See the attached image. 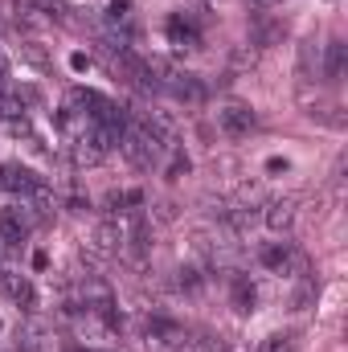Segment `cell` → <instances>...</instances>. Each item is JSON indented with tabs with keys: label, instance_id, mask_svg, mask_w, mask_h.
<instances>
[{
	"label": "cell",
	"instance_id": "cell-12",
	"mask_svg": "<svg viewBox=\"0 0 348 352\" xmlns=\"http://www.w3.org/2000/svg\"><path fill=\"white\" fill-rule=\"evenodd\" d=\"M345 54H348L345 41H332V45H328V62H324V78H328V82H340V74H345Z\"/></svg>",
	"mask_w": 348,
	"mask_h": 352
},
{
	"label": "cell",
	"instance_id": "cell-4",
	"mask_svg": "<svg viewBox=\"0 0 348 352\" xmlns=\"http://www.w3.org/2000/svg\"><path fill=\"white\" fill-rule=\"evenodd\" d=\"M12 8H17V21H25V25H50V21L66 16V8L58 0H12Z\"/></svg>",
	"mask_w": 348,
	"mask_h": 352
},
{
	"label": "cell",
	"instance_id": "cell-20",
	"mask_svg": "<svg viewBox=\"0 0 348 352\" xmlns=\"http://www.w3.org/2000/svg\"><path fill=\"white\" fill-rule=\"evenodd\" d=\"M254 8H270V4H279V0H250Z\"/></svg>",
	"mask_w": 348,
	"mask_h": 352
},
{
	"label": "cell",
	"instance_id": "cell-21",
	"mask_svg": "<svg viewBox=\"0 0 348 352\" xmlns=\"http://www.w3.org/2000/svg\"><path fill=\"white\" fill-rule=\"evenodd\" d=\"M83 352H98V349H83Z\"/></svg>",
	"mask_w": 348,
	"mask_h": 352
},
{
	"label": "cell",
	"instance_id": "cell-14",
	"mask_svg": "<svg viewBox=\"0 0 348 352\" xmlns=\"http://www.w3.org/2000/svg\"><path fill=\"white\" fill-rule=\"evenodd\" d=\"M21 62H29V66H33V70H41V74L54 66V62H50V54H45L37 41H21Z\"/></svg>",
	"mask_w": 348,
	"mask_h": 352
},
{
	"label": "cell",
	"instance_id": "cell-7",
	"mask_svg": "<svg viewBox=\"0 0 348 352\" xmlns=\"http://www.w3.org/2000/svg\"><path fill=\"white\" fill-rule=\"evenodd\" d=\"M0 184H4L8 192H17V197H29V192L37 188V176L29 173V168H21V164H4V168H0Z\"/></svg>",
	"mask_w": 348,
	"mask_h": 352
},
{
	"label": "cell",
	"instance_id": "cell-11",
	"mask_svg": "<svg viewBox=\"0 0 348 352\" xmlns=\"http://www.w3.org/2000/svg\"><path fill=\"white\" fill-rule=\"evenodd\" d=\"M148 336L160 344H184V328L173 320H148Z\"/></svg>",
	"mask_w": 348,
	"mask_h": 352
},
{
	"label": "cell",
	"instance_id": "cell-18",
	"mask_svg": "<svg viewBox=\"0 0 348 352\" xmlns=\"http://www.w3.org/2000/svg\"><path fill=\"white\" fill-rule=\"evenodd\" d=\"M259 352H291V336H266Z\"/></svg>",
	"mask_w": 348,
	"mask_h": 352
},
{
	"label": "cell",
	"instance_id": "cell-9",
	"mask_svg": "<svg viewBox=\"0 0 348 352\" xmlns=\"http://www.w3.org/2000/svg\"><path fill=\"white\" fill-rule=\"evenodd\" d=\"M102 156H107V152L94 144V135H90V131H87V135H78V140H74V148H70V160H74L78 168H90V164H98Z\"/></svg>",
	"mask_w": 348,
	"mask_h": 352
},
{
	"label": "cell",
	"instance_id": "cell-3",
	"mask_svg": "<svg viewBox=\"0 0 348 352\" xmlns=\"http://www.w3.org/2000/svg\"><path fill=\"white\" fill-rule=\"evenodd\" d=\"M217 127L226 131V135H250L254 131V111L246 107V102H226V107H217Z\"/></svg>",
	"mask_w": 348,
	"mask_h": 352
},
{
	"label": "cell",
	"instance_id": "cell-5",
	"mask_svg": "<svg viewBox=\"0 0 348 352\" xmlns=\"http://www.w3.org/2000/svg\"><path fill=\"white\" fill-rule=\"evenodd\" d=\"M262 266L266 270H274V274H287V270H307V263H303V254H295L287 242H274V246H266L262 250Z\"/></svg>",
	"mask_w": 348,
	"mask_h": 352
},
{
	"label": "cell",
	"instance_id": "cell-2",
	"mask_svg": "<svg viewBox=\"0 0 348 352\" xmlns=\"http://www.w3.org/2000/svg\"><path fill=\"white\" fill-rule=\"evenodd\" d=\"M29 226H33V217L21 205L17 209H0V254L12 250V246H21L25 234H29Z\"/></svg>",
	"mask_w": 348,
	"mask_h": 352
},
{
	"label": "cell",
	"instance_id": "cell-16",
	"mask_svg": "<svg viewBox=\"0 0 348 352\" xmlns=\"http://www.w3.org/2000/svg\"><path fill=\"white\" fill-rule=\"evenodd\" d=\"M234 303H238V311L246 316V311H254V287L246 283V278H238L234 283Z\"/></svg>",
	"mask_w": 348,
	"mask_h": 352
},
{
	"label": "cell",
	"instance_id": "cell-1",
	"mask_svg": "<svg viewBox=\"0 0 348 352\" xmlns=\"http://www.w3.org/2000/svg\"><path fill=\"white\" fill-rule=\"evenodd\" d=\"M119 148H123V156L135 164V168H152L156 160H160V144L144 131V123H135V127H123V140H119Z\"/></svg>",
	"mask_w": 348,
	"mask_h": 352
},
{
	"label": "cell",
	"instance_id": "cell-15",
	"mask_svg": "<svg viewBox=\"0 0 348 352\" xmlns=\"http://www.w3.org/2000/svg\"><path fill=\"white\" fill-rule=\"evenodd\" d=\"M168 37H173V45H180V50H193V45H197V29H193V25H184L180 16L168 21Z\"/></svg>",
	"mask_w": 348,
	"mask_h": 352
},
{
	"label": "cell",
	"instance_id": "cell-10",
	"mask_svg": "<svg viewBox=\"0 0 348 352\" xmlns=\"http://www.w3.org/2000/svg\"><path fill=\"white\" fill-rule=\"evenodd\" d=\"M119 242H123V230H119L115 221H102V226L94 230V250H98V254H119Z\"/></svg>",
	"mask_w": 348,
	"mask_h": 352
},
{
	"label": "cell",
	"instance_id": "cell-17",
	"mask_svg": "<svg viewBox=\"0 0 348 352\" xmlns=\"http://www.w3.org/2000/svg\"><path fill=\"white\" fill-rule=\"evenodd\" d=\"M25 107H21V98H12V94H4L0 90V119H17Z\"/></svg>",
	"mask_w": 348,
	"mask_h": 352
},
{
	"label": "cell",
	"instance_id": "cell-13",
	"mask_svg": "<svg viewBox=\"0 0 348 352\" xmlns=\"http://www.w3.org/2000/svg\"><path fill=\"white\" fill-rule=\"evenodd\" d=\"M316 66H320L316 41H303V45H299V82H312V78H316Z\"/></svg>",
	"mask_w": 348,
	"mask_h": 352
},
{
	"label": "cell",
	"instance_id": "cell-6",
	"mask_svg": "<svg viewBox=\"0 0 348 352\" xmlns=\"http://www.w3.org/2000/svg\"><path fill=\"white\" fill-rule=\"evenodd\" d=\"M295 209H299V197H274L262 217H266V226H270L274 234H287V230L295 226Z\"/></svg>",
	"mask_w": 348,
	"mask_h": 352
},
{
	"label": "cell",
	"instance_id": "cell-8",
	"mask_svg": "<svg viewBox=\"0 0 348 352\" xmlns=\"http://www.w3.org/2000/svg\"><path fill=\"white\" fill-rule=\"evenodd\" d=\"M0 291H4V295L17 303V307H33V287H29V278L0 270Z\"/></svg>",
	"mask_w": 348,
	"mask_h": 352
},
{
	"label": "cell",
	"instance_id": "cell-19",
	"mask_svg": "<svg viewBox=\"0 0 348 352\" xmlns=\"http://www.w3.org/2000/svg\"><path fill=\"white\" fill-rule=\"evenodd\" d=\"M70 66H74V70H87L90 58H87V54H70Z\"/></svg>",
	"mask_w": 348,
	"mask_h": 352
}]
</instances>
